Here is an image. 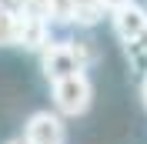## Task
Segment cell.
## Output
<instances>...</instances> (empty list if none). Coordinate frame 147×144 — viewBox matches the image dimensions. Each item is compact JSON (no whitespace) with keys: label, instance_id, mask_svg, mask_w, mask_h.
Returning <instances> with one entry per match:
<instances>
[{"label":"cell","instance_id":"cell-2","mask_svg":"<svg viewBox=\"0 0 147 144\" xmlns=\"http://www.w3.org/2000/svg\"><path fill=\"white\" fill-rule=\"evenodd\" d=\"M40 67H44V77L50 84H54V81H64V77H70V74L87 71V67L80 64V57L74 54L70 40H50V44L40 50Z\"/></svg>","mask_w":147,"mask_h":144},{"label":"cell","instance_id":"cell-11","mask_svg":"<svg viewBox=\"0 0 147 144\" xmlns=\"http://www.w3.org/2000/svg\"><path fill=\"white\" fill-rule=\"evenodd\" d=\"M107 3V10H120V7H127V3H134V0H104Z\"/></svg>","mask_w":147,"mask_h":144},{"label":"cell","instance_id":"cell-6","mask_svg":"<svg viewBox=\"0 0 147 144\" xmlns=\"http://www.w3.org/2000/svg\"><path fill=\"white\" fill-rule=\"evenodd\" d=\"M104 14H110L104 0H74V27L90 30L104 20Z\"/></svg>","mask_w":147,"mask_h":144},{"label":"cell","instance_id":"cell-9","mask_svg":"<svg viewBox=\"0 0 147 144\" xmlns=\"http://www.w3.org/2000/svg\"><path fill=\"white\" fill-rule=\"evenodd\" d=\"M0 47H17V14L0 7Z\"/></svg>","mask_w":147,"mask_h":144},{"label":"cell","instance_id":"cell-12","mask_svg":"<svg viewBox=\"0 0 147 144\" xmlns=\"http://www.w3.org/2000/svg\"><path fill=\"white\" fill-rule=\"evenodd\" d=\"M140 97H144V107H147V74H144V81H140Z\"/></svg>","mask_w":147,"mask_h":144},{"label":"cell","instance_id":"cell-1","mask_svg":"<svg viewBox=\"0 0 147 144\" xmlns=\"http://www.w3.org/2000/svg\"><path fill=\"white\" fill-rule=\"evenodd\" d=\"M50 87H54V107L64 117L87 114V107H90V101H94V84H90V77H87L84 71L70 74V77H64V81H54Z\"/></svg>","mask_w":147,"mask_h":144},{"label":"cell","instance_id":"cell-13","mask_svg":"<svg viewBox=\"0 0 147 144\" xmlns=\"http://www.w3.org/2000/svg\"><path fill=\"white\" fill-rule=\"evenodd\" d=\"M7 144H30L27 137H13V141H7Z\"/></svg>","mask_w":147,"mask_h":144},{"label":"cell","instance_id":"cell-3","mask_svg":"<svg viewBox=\"0 0 147 144\" xmlns=\"http://www.w3.org/2000/svg\"><path fill=\"white\" fill-rule=\"evenodd\" d=\"M24 137L30 144H67V124L60 111H37L24 124Z\"/></svg>","mask_w":147,"mask_h":144},{"label":"cell","instance_id":"cell-5","mask_svg":"<svg viewBox=\"0 0 147 144\" xmlns=\"http://www.w3.org/2000/svg\"><path fill=\"white\" fill-rule=\"evenodd\" d=\"M54 40V24L37 14H17V47L24 50H44Z\"/></svg>","mask_w":147,"mask_h":144},{"label":"cell","instance_id":"cell-10","mask_svg":"<svg viewBox=\"0 0 147 144\" xmlns=\"http://www.w3.org/2000/svg\"><path fill=\"white\" fill-rule=\"evenodd\" d=\"M0 7H7L10 14H27L30 0H0Z\"/></svg>","mask_w":147,"mask_h":144},{"label":"cell","instance_id":"cell-8","mask_svg":"<svg viewBox=\"0 0 147 144\" xmlns=\"http://www.w3.org/2000/svg\"><path fill=\"white\" fill-rule=\"evenodd\" d=\"M70 47H74V54L80 57L84 67H94V64L100 60V47H97V40H94V37H74Z\"/></svg>","mask_w":147,"mask_h":144},{"label":"cell","instance_id":"cell-7","mask_svg":"<svg viewBox=\"0 0 147 144\" xmlns=\"http://www.w3.org/2000/svg\"><path fill=\"white\" fill-rule=\"evenodd\" d=\"M47 20L54 27H74V0H47Z\"/></svg>","mask_w":147,"mask_h":144},{"label":"cell","instance_id":"cell-4","mask_svg":"<svg viewBox=\"0 0 147 144\" xmlns=\"http://www.w3.org/2000/svg\"><path fill=\"white\" fill-rule=\"evenodd\" d=\"M110 24H114L117 40L127 47L134 40H144L147 37V10L134 0V3H127V7H120V10H110Z\"/></svg>","mask_w":147,"mask_h":144}]
</instances>
